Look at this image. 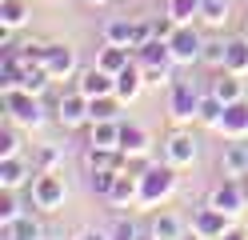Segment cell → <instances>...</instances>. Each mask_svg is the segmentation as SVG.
<instances>
[{"label": "cell", "instance_id": "obj_38", "mask_svg": "<svg viewBox=\"0 0 248 240\" xmlns=\"http://www.w3.org/2000/svg\"><path fill=\"white\" fill-rule=\"evenodd\" d=\"M176 28H180V24L172 20V16H160V20H152V32H156L160 40H168V36H172V32H176Z\"/></svg>", "mask_w": 248, "mask_h": 240}, {"label": "cell", "instance_id": "obj_11", "mask_svg": "<svg viewBox=\"0 0 248 240\" xmlns=\"http://www.w3.org/2000/svg\"><path fill=\"white\" fill-rule=\"evenodd\" d=\"M216 132H224L228 140H248V100H232L216 124Z\"/></svg>", "mask_w": 248, "mask_h": 240}, {"label": "cell", "instance_id": "obj_31", "mask_svg": "<svg viewBox=\"0 0 248 240\" xmlns=\"http://www.w3.org/2000/svg\"><path fill=\"white\" fill-rule=\"evenodd\" d=\"M24 20H28V4H24V0H0V24L20 28Z\"/></svg>", "mask_w": 248, "mask_h": 240}, {"label": "cell", "instance_id": "obj_15", "mask_svg": "<svg viewBox=\"0 0 248 240\" xmlns=\"http://www.w3.org/2000/svg\"><path fill=\"white\" fill-rule=\"evenodd\" d=\"M220 172H224V176H248V144H244V140L224 144V152H220Z\"/></svg>", "mask_w": 248, "mask_h": 240}, {"label": "cell", "instance_id": "obj_12", "mask_svg": "<svg viewBox=\"0 0 248 240\" xmlns=\"http://www.w3.org/2000/svg\"><path fill=\"white\" fill-rule=\"evenodd\" d=\"M108 204H116V208H132V204H140V176H132L128 168H120L112 192H108Z\"/></svg>", "mask_w": 248, "mask_h": 240}, {"label": "cell", "instance_id": "obj_13", "mask_svg": "<svg viewBox=\"0 0 248 240\" xmlns=\"http://www.w3.org/2000/svg\"><path fill=\"white\" fill-rule=\"evenodd\" d=\"M164 160H168V164H176V168L192 164V160H196V140L188 132H172V136L164 140Z\"/></svg>", "mask_w": 248, "mask_h": 240}, {"label": "cell", "instance_id": "obj_2", "mask_svg": "<svg viewBox=\"0 0 248 240\" xmlns=\"http://www.w3.org/2000/svg\"><path fill=\"white\" fill-rule=\"evenodd\" d=\"M172 188H176V164H144L140 168V204L152 208V204H160L172 196Z\"/></svg>", "mask_w": 248, "mask_h": 240}, {"label": "cell", "instance_id": "obj_28", "mask_svg": "<svg viewBox=\"0 0 248 240\" xmlns=\"http://www.w3.org/2000/svg\"><path fill=\"white\" fill-rule=\"evenodd\" d=\"M200 8H204V0H168V16H172L176 24H192Z\"/></svg>", "mask_w": 248, "mask_h": 240}, {"label": "cell", "instance_id": "obj_6", "mask_svg": "<svg viewBox=\"0 0 248 240\" xmlns=\"http://www.w3.org/2000/svg\"><path fill=\"white\" fill-rule=\"evenodd\" d=\"M64 196H68L64 176H56V172H36V180H32V204H36V208L56 212V208L64 204Z\"/></svg>", "mask_w": 248, "mask_h": 240}, {"label": "cell", "instance_id": "obj_14", "mask_svg": "<svg viewBox=\"0 0 248 240\" xmlns=\"http://www.w3.org/2000/svg\"><path fill=\"white\" fill-rule=\"evenodd\" d=\"M140 88H144V72H140V64H136V56H132L128 68L116 72V96H120L124 104H132L136 96H140Z\"/></svg>", "mask_w": 248, "mask_h": 240}, {"label": "cell", "instance_id": "obj_32", "mask_svg": "<svg viewBox=\"0 0 248 240\" xmlns=\"http://www.w3.org/2000/svg\"><path fill=\"white\" fill-rule=\"evenodd\" d=\"M112 184H116V168H92V172H88V188L96 192V196H104V200H108Z\"/></svg>", "mask_w": 248, "mask_h": 240}, {"label": "cell", "instance_id": "obj_30", "mask_svg": "<svg viewBox=\"0 0 248 240\" xmlns=\"http://www.w3.org/2000/svg\"><path fill=\"white\" fill-rule=\"evenodd\" d=\"M140 72H144V84H152V88H172L176 84L172 64H140Z\"/></svg>", "mask_w": 248, "mask_h": 240}, {"label": "cell", "instance_id": "obj_8", "mask_svg": "<svg viewBox=\"0 0 248 240\" xmlns=\"http://www.w3.org/2000/svg\"><path fill=\"white\" fill-rule=\"evenodd\" d=\"M168 112H172V120H196L200 112V92L188 84V80H176L172 84V100H168Z\"/></svg>", "mask_w": 248, "mask_h": 240}, {"label": "cell", "instance_id": "obj_42", "mask_svg": "<svg viewBox=\"0 0 248 240\" xmlns=\"http://www.w3.org/2000/svg\"><path fill=\"white\" fill-rule=\"evenodd\" d=\"M84 4H108V0H84Z\"/></svg>", "mask_w": 248, "mask_h": 240}, {"label": "cell", "instance_id": "obj_18", "mask_svg": "<svg viewBox=\"0 0 248 240\" xmlns=\"http://www.w3.org/2000/svg\"><path fill=\"white\" fill-rule=\"evenodd\" d=\"M212 96H220V100L224 104H232V100H244V80H240V72H220V76H216L212 80V88H208Z\"/></svg>", "mask_w": 248, "mask_h": 240}, {"label": "cell", "instance_id": "obj_21", "mask_svg": "<svg viewBox=\"0 0 248 240\" xmlns=\"http://www.w3.org/2000/svg\"><path fill=\"white\" fill-rule=\"evenodd\" d=\"M4 240H44V228H40V220L32 212H24L4 228Z\"/></svg>", "mask_w": 248, "mask_h": 240}, {"label": "cell", "instance_id": "obj_33", "mask_svg": "<svg viewBox=\"0 0 248 240\" xmlns=\"http://www.w3.org/2000/svg\"><path fill=\"white\" fill-rule=\"evenodd\" d=\"M200 20L212 24V28H220L228 20V0H204V8H200Z\"/></svg>", "mask_w": 248, "mask_h": 240}, {"label": "cell", "instance_id": "obj_20", "mask_svg": "<svg viewBox=\"0 0 248 240\" xmlns=\"http://www.w3.org/2000/svg\"><path fill=\"white\" fill-rule=\"evenodd\" d=\"M28 164L20 156H0V188H20L24 180H28Z\"/></svg>", "mask_w": 248, "mask_h": 240}, {"label": "cell", "instance_id": "obj_36", "mask_svg": "<svg viewBox=\"0 0 248 240\" xmlns=\"http://www.w3.org/2000/svg\"><path fill=\"white\" fill-rule=\"evenodd\" d=\"M108 240H140V228H136L128 216H120L112 228H108Z\"/></svg>", "mask_w": 248, "mask_h": 240}, {"label": "cell", "instance_id": "obj_3", "mask_svg": "<svg viewBox=\"0 0 248 240\" xmlns=\"http://www.w3.org/2000/svg\"><path fill=\"white\" fill-rule=\"evenodd\" d=\"M168 52H172V64H196V60H204V36L192 24H180L168 36Z\"/></svg>", "mask_w": 248, "mask_h": 240}, {"label": "cell", "instance_id": "obj_34", "mask_svg": "<svg viewBox=\"0 0 248 240\" xmlns=\"http://www.w3.org/2000/svg\"><path fill=\"white\" fill-rule=\"evenodd\" d=\"M0 156H20V136H16V124H4L0 128Z\"/></svg>", "mask_w": 248, "mask_h": 240}, {"label": "cell", "instance_id": "obj_16", "mask_svg": "<svg viewBox=\"0 0 248 240\" xmlns=\"http://www.w3.org/2000/svg\"><path fill=\"white\" fill-rule=\"evenodd\" d=\"M120 152L128 156V160H136V156L148 152V132H144L140 124H120Z\"/></svg>", "mask_w": 248, "mask_h": 240}, {"label": "cell", "instance_id": "obj_40", "mask_svg": "<svg viewBox=\"0 0 248 240\" xmlns=\"http://www.w3.org/2000/svg\"><path fill=\"white\" fill-rule=\"evenodd\" d=\"M220 240H248V232H244V228H228Z\"/></svg>", "mask_w": 248, "mask_h": 240}, {"label": "cell", "instance_id": "obj_7", "mask_svg": "<svg viewBox=\"0 0 248 240\" xmlns=\"http://www.w3.org/2000/svg\"><path fill=\"white\" fill-rule=\"evenodd\" d=\"M228 220H232L228 212H220V208L204 204V208H196V216H192V232H196L200 240H220V236L232 228Z\"/></svg>", "mask_w": 248, "mask_h": 240}, {"label": "cell", "instance_id": "obj_19", "mask_svg": "<svg viewBox=\"0 0 248 240\" xmlns=\"http://www.w3.org/2000/svg\"><path fill=\"white\" fill-rule=\"evenodd\" d=\"M132 56H136V64H172L168 40H160V36H152V40H144L140 48H132Z\"/></svg>", "mask_w": 248, "mask_h": 240}, {"label": "cell", "instance_id": "obj_4", "mask_svg": "<svg viewBox=\"0 0 248 240\" xmlns=\"http://www.w3.org/2000/svg\"><path fill=\"white\" fill-rule=\"evenodd\" d=\"M208 204L220 208V212H228V216H240L244 204H248V184H244V176H224V184L212 188Z\"/></svg>", "mask_w": 248, "mask_h": 240}, {"label": "cell", "instance_id": "obj_5", "mask_svg": "<svg viewBox=\"0 0 248 240\" xmlns=\"http://www.w3.org/2000/svg\"><path fill=\"white\" fill-rule=\"evenodd\" d=\"M40 64L48 68V76L52 80H72L76 72V48H68V44H60V40H44V56H40Z\"/></svg>", "mask_w": 248, "mask_h": 240}, {"label": "cell", "instance_id": "obj_43", "mask_svg": "<svg viewBox=\"0 0 248 240\" xmlns=\"http://www.w3.org/2000/svg\"><path fill=\"white\" fill-rule=\"evenodd\" d=\"M240 36H244V40H248V20H244V32H240Z\"/></svg>", "mask_w": 248, "mask_h": 240}, {"label": "cell", "instance_id": "obj_37", "mask_svg": "<svg viewBox=\"0 0 248 240\" xmlns=\"http://www.w3.org/2000/svg\"><path fill=\"white\" fill-rule=\"evenodd\" d=\"M224 56H228V40H204V64L224 68Z\"/></svg>", "mask_w": 248, "mask_h": 240}, {"label": "cell", "instance_id": "obj_26", "mask_svg": "<svg viewBox=\"0 0 248 240\" xmlns=\"http://www.w3.org/2000/svg\"><path fill=\"white\" fill-rule=\"evenodd\" d=\"M224 68L228 72H248V40L236 36V40H228V56H224Z\"/></svg>", "mask_w": 248, "mask_h": 240}, {"label": "cell", "instance_id": "obj_29", "mask_svg": "<svg viewBox=\"0 0 248 240\" xmlns=\"http://www.w3.org/2000/svg\"><path fill=\"white\" fill-rule=\"evenodd\" d=\"M16 216H24V208L16 200V188H0V228H8Z\"/></svg>", "mask_w": 248, "mask_h": 240}, {"label": "cell", "instance_id": "obj_24", "mask_svg": "<svg viewBox=\"0 0 248 240\" xmlns=\"http://www.w3.org/2000/svg\"><path fill=\"white\" fill-rule=\"evenodd\" d=\"M104 40H108V44H128V48H132V40H136V20H124V16L108 20V24H104Z\"/></svg>", "mask_w": 248, "mask_h": 240}, {"label": "cell", "instance_id": "obj_1", "mask_svg": "<svg viewBox=\"0 0 248 240\" xmlns=\"http://www.w3.org/2000/svg\"><path fill=\"white\" fill-rule=\"evenodd\" d=\"M0 104H4L8 120L16 128H40L44 124V104H40V96L28 92V88H4Z\"/></svg>", "mask_w": 248, "mask_h": 240}, {"label": "cell", "instance_id": "obj_17", "mask_svg": "<svg viewBox=\"0 0 248 240\" xmlns=\"http://www.w3.org/2000/svg\"><path fill=\"white\" fill-rule=\"evenodd\" d=\"M96 64H100L104 72H112V76H116L120 68H128V64H132V48H128V44H108V40H104Z\"/></svg>", "mask_w": 248, "mask_h": 240}, {"label": "cell", "instance_id": "obj_25", "mask_svg": "<svg viewBox=\"0 0 248 240\" xmlns=\"http://www.w3.org/2000/svg\"><path fill=\"white\" fill-rule=\"evenodd\" d=\"M148 232H152V236H160V240H180V236H184V224H180L172 212H160V216H152Z\"/></svg>", "mask_w": 248, "mask_h": 240}, {"label": "cell", "instance_id": "obj_39", "mask_svg": "<svg viewBox=\"0 0 248 240\" xmlns=\"http://www.w3.org/2000/svg\"><path fill=\"white\" fill-rule=\"evenodd\" d=\"M72 240H108V232H96V228H80Z\"/></svg>", "mask_w": 248, "mask_h": 240}, {"label": "cell", "instance_id": "obj_45", "mask_svg": "<svg viewBox=\"0 0 248 240\" xmlns=\"http://www.w3.org/2000/svg\"><path fill=\"white\" fill-rule=\"evenodd\" d=\"M124 4H128V0H124Z\"/></svg>", "mask_w": 248, "mask_h": 240}, {"label": "cell", "instance_id": "obj_35", "mask_svg": "<svg viewBox=\"0 0 248 240\" xmlns=\"http://www.w3.org/2000/svg\"><path fill=\"white\" fill-rule=\"evenodd\" d=\"M56 164H60V148L56 144H40L36 148V168L40 172H56Z\"/></svg>", "mask_w": 248, "mask_h": 240}, {"label": "cell", "instance_id": "obj_22", "mask_svg": "<svg viewBox=\"0 0 248 240\" xmlns=\"http://www.w3.org/2000/svg\"><path fill=\"white\" fill-rule=\"evenodd\" d=\"M52 84V76H48V68H44L40 60H24V72H20V88H28V92H44Z\"/></svg>", "mask_w": 248, "mask_h": 240}, {"label": "cell", "instance_id": "obj_23", "mask_svg": "<svg viewBox=\"0 0 248 240\" xmlns=\"http://www.w3.org/2000/svg\"><path fill=\"white\" fill-rule=\"evenodd\" d=\"M120 124L124 120H96L88 144H96V148H120Z\"/></svg>", "mask_w": 248, "mask_h": 240}, {"label": "cell", "instance_id": "obj_9", "mask_svg": "<svg viewBox=\"0 0 248 240\" xmlns=\"http://www.w3.org/2000/svg\"><path fill=\"white\" fill-rule=\"evenodd\" d=\"M56 120L64 124V128H80V124H88V96H84L80 88L64 92V96H60V104H56Z\"/></svg>", "mask_w": 248, "mask_h": 240}, {"label": "cell", "instance_id": "obj_27", "mask_svg": "<svg viewBox=\"0 0 248 240\" xmlns=\"http://www.w3.org/2000/svg\"><path fill=\"white\" fill-rule=\"evenodd\" d=\"M224 108H228V104L220 100V96H212V92H208V96H200V112H196V120H200V124H208V128H216V124H220V116H224Z\"/></svg>", "mask_w": 248, "mask_h": 240}, {"label": "cell", "instance_id": "obj_44", "mask_svg": "<svg viewBox=\"0 0 248 240\" xmlns=\"http://www.w3.org/2000/svg\"><path fill=\"white\" fill-rule=\"evenodd\" d=\"M180 240H200V236H196V232H192V236H180Z\"/></svg>", "mask_w": 248, "mask_h": 240}, {"label": "cell", "instance_id": "obj_10", "mask_svg": "<svg viewBox=\"0 0 248 240\" xmlns=\"http://www.w3.org/2000/svg\"><path fill=\"white\" fill-rule=\"evenodd\" d=\"M76 88H80L84 96H108V92H116V76L104 72L100 64H92V68L76 72Z\"/></svg>", "mask_w": 248, "mask_h": 240}, {"label": "cell", "instance_id": "obj_41", "mask_svg": "<svg viewBox=\"0 0 248 240\" xmlns=\"http://www.w3.org/2000/svg\"><path fill=\"white\" fill-rule=\"evenodd\" d=\"M140 240H160V236H152V232H140Z\"/></svg>", "mask_w": 248, "mask_h": 240}]
</instances>
